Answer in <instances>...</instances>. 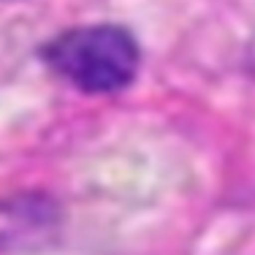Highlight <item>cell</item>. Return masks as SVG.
<instances>
[{"label": "cell", "mask_w": 255, "mask_h": 255, "mask_svg": "<svg viewBox=\"0 0 255 255\" xmlns=\"http://www.w3.org/2000/svg\"><path fill=\"white\" fill-rule=\"evenodd\" d=\"M46 65L79 93H120L138 74V44L117 25L71 27L44 49Z\"/></svg>", "instance_id": "1"}]
</instances>
